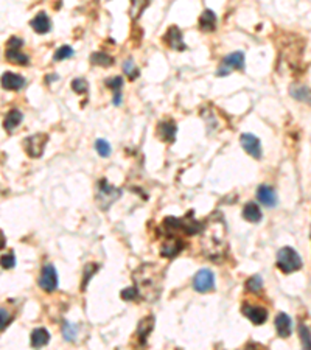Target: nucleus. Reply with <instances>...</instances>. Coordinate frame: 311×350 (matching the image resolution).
Segmentation results:
<instances>
[{
	"label": "nucleus",
	"mask_w": 311,
	"mask_h": 350,
	"mask_svg": "<svg viewBox=\"0 0 311 350\" xmlns=\"http://www.w3.org/2000/svg\"><path fill=\"white\" fill-rule=\"evenodd\" d=\"M204 254L209 259H220L226 252V229L220 215L212 216L204 229Z\"/></svg>",
	"instance_id": "1"
},
{
	"label": "nucleus",
	"mask_w": 311,
	"mask_h": 350,
	"mask_svg": "<svg viewBox=\"0 0 311 350\" xmlns=\"http://www.w3.org/2000/svg\"><path fill=\"white\" fill-rule=\"evenodd\" d=\"M134 288L137 290L139 297L154 300L159 296L162 286V273H159V269L154 265L140 266L139 271H136L134 274Z\"/></svg>",
	"instance_id": "2"
},
{
	"label": "nucleus",
	"mask_w": 311,
	"mask_h": 350,
	"mask_svg": "<svg viewBox=\"0 0 311 350\" xmlns=\"http://www.w3.org/2000/svg\"><path fill=\"white\" fill-rule=\"evenodd\" d=\"M277 266H279L286 274L294 273V271H299V269L302 268V259L296 249L285 246L277 252Z\"/></svg>",
	"instance_id": "3"
},
{
	"label": "nucleus",
	"mask_w": 311,
	"mask_h": 350,
	"mask_svg": "<svg viewBox=\"0 0 311 350\" xmlns=\"http://www.w3.org/2000/svg\"><path fill=\"white\" fill-rule=\"evenodd\" d=\"M244 69V53L243 52H234L227 55L223 61L221 66L217 72L218 76H226L234 70H243Z\"/></svg>",
	"instance_id": "4"
},
{
	"label": "nucleus",
	"mask_w": 311,
	"mask_h": 350,
	"mask_svg": "<svg viewBox=\"0 0 311 350\" xmlns=\"http://www.w3.org/2000/svg\"><path fill=\"white\" fill-rule=\"evenodd\" d=\"M47 140H48V136L42 134V133L27 137L24 140V148H25L27 154L31 157H41L44 153V148L47 145Z\"/></svg>",
	"instance_id": "5"
},
{
	"label": "nucleus",
	"mask_w": 311,
	"mask_h": 350,
	"mask_svg": "<svg viewBox=\"0 0 311 350\" xmlns=\"http://www.w3.org/2000/svg\"><path fill=\"white\" fill-rule=\"evenodd\" d=\"M215 286V276L210 269H199L193 277V288L198 293H210Z\"/></svg>",
	"instance_id": "6"
},
{
	"label": "nucleus",
	"mask_w": 311,
	"mask_h": 350,
	"mask_svg": "<svg viewBox=\"0 0 311 350\" xmlns=\"http://www.w3.org/2000/svg\"><path fill=\"white\" fill-rule=\"evenodd\" d=\"M39 286L47 293H53L58 288V273L52 263H47L42 266L41 277H39Z\"/></svg>",
	"instance_id": "7"
},
{
	"label": "nucleus",
	"mask_w": 311,
	"mask_h": 350,
	"mask_svg": "<svg viewBox=\"0 0 311 350\" xmlns=\"http://www.w3.org/2000/svg\"><path fill=\"white\" fill-rule=\"evenodd\" d=\"M240 143L249 156H252L255 159H261L263 151H261V143H260V139L257 136H254L251 133H244L240 137Z\"/></svg>",
	"instance_id": "8"
},
{
	"label": "nucleus",
	"mask_w": 311,
	"mask_h": 350,
	"mask_svg": "<svg viewBox=\"0 0 311 350\" xmlns=\"http://www.w3.org/2000/svg\"><path fill=\"white\" fill-rule=\"evenodd\" d=\"M243 314L248 317L251 322H254L255 325H261L268 321V310L260 307V305H249V304H244L241 308Z\"/></svg>",
	"instance_id": "9"
},
{
	"label": "nucleus",
	"mask_w": 311,
	"mask_h": 350,
	"mask_svg": "<svg viewBox=\"0 0 311 350\" xmlns=\"http://www.w3.org/2000/svg\"><path fill=\"white\" fill-rule=\"evenodd\" d=\"M165 42L171 47L173 50H177V52H182V50L187 49V45L184 44L182 31L179 30L176 25H171L168 28V31L165 33Z\"/></svg>",
	"instance_id": "10"
},
{
	"label": "nucleus",
	"mask_w": 311,
	"mask_h": 350,
	"mask_svg": "<svg viewBox=\"0 0 311 350\" xmlns=\"http://www.w3.org/2000/svg\"><path fill=\"white\" fill-rule=\"evenodd\" d=\"M184 249V243L182 240H179L177 237H170L168 240H165L160 246V254L162 257H167V259H173L176 257L179 252Z\"/></svg>",
	"instance_id": "11"
},
{
	"label": "nucleus",
	"mask_w": 311,
	"mask_h": 350,
	"mask_svg": "<svg viewBox=\"0 0 311 350\" xmlns=\"http://www.w3.org/2000/svg\"><path fill=\"white\" fill-rule=\"evenodd\" d=\"M275 328L280 338H289L292 333V319L286 313H279L275 317Z\"/></svg>",
	"instance_id": "12"
},
{
	"label": "nucleus",
	"mask_w": 311,
	"mask_h": 350,
	"mask_svg": "<svg viewBox=\"0 0 311 350\" xmlns=\"http://www.w3.org/2000/svg\"><path fill=\"white\" fill-rule=\"evenodd\" d=\"M2 86L7 90H19L25 86V78L18 73L5 72L2 75Z\"/></svg>",
	"instance_id": "13"
},
{
	"label": "nucleus",
	"mask_w": 311,
	"mask_h": 350,
	"mask_svg": "<svg viewBox=\"0 0 311 350\" xmlns=\"http://www.w3.org/2000/svg\"><path fill=\"white\" fill-rule=\"evenodd\" d=\"M176 133H177V126L173 120H165L160 122L157 126V136L163 140V142H174L176 139Z\"/></svg>",
	"instance_id": "14"
},
{
	"label": "nucleus",
	"mask_w": 311,
	"mask_h": 350,
	"mask_svg": "<svg viewBox=\"0 0 311 350\" xmlns=\"http://www.w3.org/2000/svg\"><path fill=\"white\" fill-rule=\"evenodd\" d=\"M257 198L258 201L266 205V207L272 209L277 205V195L274 192L272 187H268V185H260L258 190H257Z\"/></svg>",
	"instance_id": "15"
},
{
	"label": "nucleus",
	"mask_w": 311,
	"mask_h": 350,
	"mask_svg": "<svg viewBox=\"0 0 311 350\" xmlns=\"http://www.w3.org/2000/svg\"><path fill=\"white\" fill-rule=\"evenodd\" d=\"M30 25L39 35H45V33H48V31L52 30V21H50V18H48L45 13H38L36 18L30 22Z\"/></svg>",
	"instance_id": "16"
},
{
	"label": "nucleus",
	"mask_w": 311,
	"mask_h": 350,
	"mask_svg": "<svg viewBox=\"0 0 311 350\" xmlns=\"http://www.w3.org/2000/svg\"><path fill=\"white\" fill-rule=\"evenodd\" d=\"M5 56L11 64H16V66H27L30 62V58L21 52V47H7Z\"/></svg>",
	"instance_id": "17"
},
{
	"label": "nucleus",
	"mask_w": 311,
	"mask_h": 350,
	"mask_svg": "<svg viewBox=\"0 0 311 350\" xmlns=\"http://www.w3.org/2000/svg\"><path fill=\"white\" fill-rule=\"evenodd\" d=\"M117 196H120V190L109 185L106 181L100 182V185H98V201L108 199L109 202H114V199H116Z\"/></svg>",
	"instance_id": "18"
},
{
	"label": "nucleus",
	"mask_w": 311,
	"mask_h": 350,
	"mask_svg": "<svg viewBox=\"0 0 311 350\" xmlns=\"http://www.w3.org/2000/svg\"><path fill=\"white\" fill-rule=\"evenodd\" d=\"M22 119H24V115H22V112L19 109H11L10 112L7 114V117H5V120H4V126H5V130L7 131H14L16 128H18V126L21 125V122H22Z\"/></svg>",
	"instance_id": "19"
},
{
	"label": "nucleus",
	"mask_w": 311,
	"mask_h": 350,
	"mask_svg": "<svg viewBox=\"0 0 311 350\" xmlns=\"http://www.w3.org/2000/svg\"><path fill=\"white\" fill-rule=\"evenodd\" d=\"M48 341H50V333H48L47 328H36V330H33V333H31V345L35 347V348L47 345Z\"/></svg>",
	"instance_id": "20"
},
{
	"label": "nucleus",
	"mask_w": 311,
	"mask_h": 350,
	"mask_svg": "<svg viewBox=\"0 0 311 350\" xmlns=\"http://www.w3.org/2000/svg\"><path fill=\"white\" fill-rule=\"evenodd\" d=\"M106 86L114 92V104L122 103V86H123V78L122 76H114L111 79H106Z\"/></svg>",
	"instance_id": "21"
},
{
	"label": "nucleus",
	"mask_w": 311,
	"mask_h": 350,
	"mask_svg": "<svg viewBox=\"0 0 311 350\" xmlns=\"http://www.w3.org/2000/svg\"><path fill=\"white\" fill-rule=\"evenodd\" d=\"M261 210L255 202H248L243 209V218L249 222H260L261 221Z\"/></svg>",
	"instance_id": "22"
},
{
	"label": "nucleus",
	"mask_w": 311,
	"mask_h": 350,
	"mask_svg": "<svg viewBox=\"0 0 311 350\" xmlns=\"http://www.w3.org/2000/svg\"><path fill=\"white\" fill-rule=\"evenodd\" d=\"M199 27L202 31H214L217 27V16L212 10H205L199 18Z\"/></svg>",
	"instance_id": "23"
},
{
	"label": "nucleus",
	"mask_w": 311,
	"mask_h": 350,
	"mask_svg": "<svg viewBox=\"0 0 311 350\" xmlns=\"http://www.w3.org/2000/svg\"><path fill=\"white\" fill-rule=\"evenodd\" d=\"M90 62L95 66H101V67H109L114 64V58L109 56L108 53L103 52H95L90 55Z\"/></svg>",
	"instance_id": "24"
},
{
	"label": "nucleus",
	"mask_w": 311,
	"mask_h": 350,
	"mask_svg": "<svg viewBox=\"0 0 311 350\" xmlns=\"http://www.w3.org/2000/svg\"><path fill=\"white\" fill-rule=\"evenodd\" d=\"M291 95L296 100H299V101H308L309 100V90H308V87L306 86H302V84H294V86H291Z\"/></svg>",
	"instance_id": "25"
},
{
	"label": "nucleus",
	"mask_w": 311,
	"mask_h": 350,
	"mask_svg": "<svg viewBox=\"0 0 311 350\" xmlns=\"http://www.w3.org/2000/svg\"><path fill=\"white\" fill-rule=\"evenodd\" d=\"M246 290L249 293H255L258 294L261 290H263V280H261L260 276H252L251 279H248L246 282Z\"/></svg>",
	"instance_id": "26"
},
{
	"label": "nucleus",
	"mask_w": 311,
	"mask_h": 350,
	"mask_svg": "<svg viewBox=\"0 0 311 350\" xmlns=\"http://www.w3.org/2000/svg\"><path fill=\"white\" fill-rule=\"evenodd\" d=\"M62 335H64L65 341H75L76 335H78V328L73 324H70V322H64V325H62Z\"/></svg>",
	"instance_id": "27"
},
{
	"label": "nucleus",
	"mask_w": 311,
	"mask_h": 350,
	"mask_svg": "<svg viewBox=\"0 0 311 350\" xmlns=\"http://www.w3.org/2000/svg\"><path fill=\"white\" fill-rule=\"evenodd\" d=\"M73 56V49L69 45H62L59 47V49L55 52L53 55V59L55 61H62V59H67V58H72Z\"/></svg>",
	"instance_id": "28"
},
{
	"label": "nucleus",
	"mask_w": 311,
	"mask_h": 350,
	"mask_svg": "<svg viewBox=\"0 0 311 350\" xmlns=\"http://www.w3.org/2000/svg\"><path fill=\"white\" fill-rule=\"evenodd\" d=\"M95 148H96L98 154H100L101 157H109L111 156V145L103 139H98L95 142Z\"/></svg>",
	"instance_id": "29"
},
{
	"label": "nucleus",
	"mask_w": 311,
	"mask_h": 350,
	"mask_svg": "<svg viewBox=\"0 0 311 350\" xmlns=\"http://www.w3.org/2000/svg\"><path fill=\"white\" fill-rule=\"evenodd\" d=\"M72 89L76 92V93H86L87 89H89V83L86 81L84 78H76L72 81Z\"/></svg>",
	"instance_id": "30"
},
{
	"label": "nucleus",
	"mask_w": 311,
	"mask_h": 350,
	"mask_svg": "<svg viewBox=\"0 0 311 350\" xmlns=\"http://www.w3.org/2000/svg\"><path fill=\"white\" fill-rule=\"evenodd\" d=\"M123 70L126 75H129V78H137L139 76V69L136 67V64L133 62V59H126L125 64H123Z\"/></svg>",
	"instance_id": "31"
},
{
	"label": "nucleus",
	"mask_w": 311,
	"mask_h": 350,
	"mask_svg": "<svg viewBox=\"0 0 311 350\" xmlns=\"http://www.w3.org/2000/svg\"><path fill=\"white\" fill-rule=\"evenodd\" d=\"M299 333H300V338H302L303 350H309V328H308V325L302 324L299 327Z\"/></svg>",
	"instance_id": "32"
},
{
	"label": "nucleus",
	"mask_w": 311,
	"mask_h": 350,
	"mask_svg": "<svg viewBox=\"0 0 311 350\" xmlns=\"http://www.w3.org/2000/svg\"><path fill=\"white\" fill-rule=\"evenodd\" d=\"M0 265H2V268H5V269H11V268H14V265H16V257H14V254L13 252H8V254H5V256L0 259Z\"/></svg>",
	"instance_id": "33"
},
{
	"label": "nucleus",
	"mask_w": 311,
	"mask_h": 350,
	"mask_svg": "<svg viewBox=\"0 0 311 350\" xmlns=\"http://www.w3.org/2000/svg\"><path fill=\"white\" fill-rule=\"evenodd\" d=\"M13 319V316L10 311L4 310V308H0V330H4Z\"/></svg>",
	"instance_id": "34"
},
{
	"label": "nucleus",
	"mask_w": 311,
	"mask_h": 350,
	"mask_svg": "<svg viewBox=\"0 0 311 350\" xmlns=\"http://www.w3.org/2000/svg\"><path fill=\"white\" fill-rule=\"evenodd\" d=\"M122 297H123L125 300H134V299L139 297V293H137V290L133 286V288L123 290V291H122Z\"/></svg>",
	"instance_id": "35"
},
{
	"label": "nucleus",
	"mask_w": 311,
	"mask_h": 350,
	"mask_svg": "<svg viewBox=\"0 0 311 350\" xmlns=\"http://www.w3.org/2000/svg\"><path fill=\"white\" fill-rule=\"evenodd\" d=\"M96 269H98V266H96V265H87V266H86V269H84V276H86V279H84L83 286H86V285H87V282H89L90 276H93V273L96 271Z\"/></svg>",
	"instance_id": "36"
},
{
	"label": "nucleus",
	"mask_w": 311,
	"mask_h": 350,
	"mask_svg": "<svg viewBox=\"0 0 311 350\" xmlns=\"http://www.w3.org/2000/svg\"><path fill=\"white\" fill-rule=\"evenodd\" d=\"M22 39L21 38H16V36H13L10 41H8V44H7V47H22Z\"/></svg>",
	"instance_id": "37"
},
{
	"label": "nucleus",
	"mask_w": 311,
	"mask_h": 350,
	"mask_svg": "<svg viewBox=\"0 0 311 350\" xmlns=\"http://www.w3.org/2000/svg\"><path fill=\"white\" fill-rule=\"evenodd\" d=\"M4 246H5V237H4L2 230H0V249H2Z\"/></svg>",
	"instance_id": "38"
},
{
	"label": "nucleus",
	"mask_w": 311,
	"mask_h": 350,
	"mask_svg": "<svg viewBox=\"0 0 311 350\" xmlns=\"http://www.w3.org/2000/svg\"><path fill=\"white\" fill-rule=\"evenodd\" d=\"M246 350H258V348H257L255 345H248V347H246Z\"/></svg>",
	"instance_id": "39"
}]
</instances>
